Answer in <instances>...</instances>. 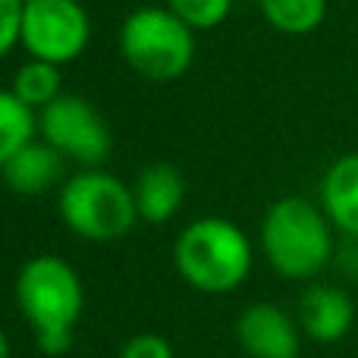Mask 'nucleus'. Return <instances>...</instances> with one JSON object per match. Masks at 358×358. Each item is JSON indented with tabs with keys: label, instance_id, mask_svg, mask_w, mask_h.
<instances>
[{
	"label": "nucleus",
	"instance_id": "f257e3e1",
	"mask_svg": "<svg viewBox=\"0 0 358 358\" xmlns=\"http://www.w3.org/2000/svg\"><path fill=\"white\" fill-rule=\"evenodd\" d=\"M16 305L44 355H63L73 346L76 324L85 308V289L69 261L35 255L16 273Z\"/></svg>",
	"mask_w": 358,
	"mask_h": 358
},
{
	"label": "nucleus",
	"instance_id": "f03ea898",
	"mask_svg": "<svg viewBox=\"0 0 358 358\" xmlns=\"http://www.w3.org/2000/svg\"><path fill=\"white\" fill-rule=\"evenodd\" d=\"M261 252L280 277L315 280L334 258V223L308 198H277L261 217Z\"/></svg>",
	"mask_w": 358,
	"mask_h": 358
},
{
	"label": "nucleus",
	"instance_id": "7ed1b4c3",
	"mask_svg": "<svg viewBox=\"0 0 358 358\" xmlns=\"http://www.w3.org/2000/svg\"><path fill=\"white\" fill-rule=\"evenodd\" d=\"M176 271L192 289L223 296V292L239 289L252 273V242L223 217H198L195 223L176 236L173 245Z\"/></svg>",
	"mask_w": 358,
	"mask_h": 358
},
{
	"label": "nucleus",
	"instance_id": "20e7f679",
	"mask_svg": "<svg viewBox=\"0 0 358 358\" xmlns=\"http://www.w3.org/2000/svg\"><path fill=\"white\" fill-rule=\"evenodd\" d=\"M120 57L148 82H176L195 60V31L167 6H138L120 25Z\"/></svg>",
	"mask_w": 358,
	"mask_h": 358
},
{
	"label": "nucleus",
	"instance_id": "39448f33",
	"mask_svg": "<svg viewBox=\"0 0 358 358\" xmlns=\"http://www.w3.org/2000/svg\"><path fill=\"white\" fill-rule=\"evenodd\" d=\"M57 214L69 233L88 242H117L138 220L132 185L101 167L66 176L57 192Z\"/></svg>",
	"mask_w": 358,
	"mask_h": 358
},
{
	"label": "nucleus",
	"instance_id": "423d86ee",
	"mask_svg": "<svg viewBox=\"0 0 358 358\" xmlns=\"http://www.w3.org/2000/svg\"><path fill=\"white\" fill-rule=\"evenodd\" d=\"M92 38V19L79 0H25L19 44L31 60L54 66L79 60Z\"/></svg>",
	"mask_w": 358,
	"mask_h": 358
},
{
	"label": "nucleus",
	"instance_id": "0eeeda50",
	"mask_svg": "<svg viewBox=\"0 0 358 358\" xmlns=\"http://www.w3.org/2000/svg\"><path fill=\"white\" fill-rule=\"evenodd\" d=\"M38 138H44L63 161L79 164L82 170L101 167L110 155V129L101 110L82 94L69 92L38 113Z\"/></svg>",
	"mask_w": 358,
	"mask_h": 358
},
{
	"label": "nucleus",
	"instance_id": "6e6552de",
	"mask_svg": "<svg viewBox=\"0 0 358 358\" xmlns=\"http://www.w3.org/2000/svg\"><path fill=\"white\" fill-rule=\"evenodd\" d=\"M302 336L296 317L273 302H255L236 317V340L252 358H299Z\"/></svg>",
	"mask_w": 358,
	"mask_h": 358
},
{
	"label": "nucleus",
	"instance_id": "1a4fd4ad",
	"mask_svg": "<svg viewBox=\"0 0 358 358\" xmlns=\"http://www.w3.org/2000/svg\"><path fill=\"white\" fill-rule=\"evenodd\" d=\"M296 321L308 340L330 346V343H340L349 336V330L355 324V302L340 286L315 283L299 299Z\"/></svg>",
	"mask_w": 358,
	"mask_h": 358
},
{
	"label": "nucleus",
	"instance_id": "9d476101",
	"mask_svg": "<svg viewBox=\"0 0 358 358\" xmlns=\"http://www.w3.org/2000/svg\"><path fill=\"white\" fill-rule=\"evenodd\" d=\"M63 170H66V161H63L44 138H35V142H29L22 151H16V155L0 167V176H3L10 192L35 198V195L50 192L54 185L66 182Z\"/></svg>",
	"mask_w": 358,
	"mask_h": 358
},
{
	"label": "nucleus",
	"instance_id": "9b49d317",
	"mask_svg": "<svg viewBox=\"0 0 358 358\" xmlns=\"http://www.w3.org/2000/svg\"><path fill=\"white\" fill-rule=\"evenodd\" d=\"M132 198H136L138 220L157 227V223H167L179 214L185 201V179L170 164H151L136 176Z\"/></svg>",
	"mask_w": 358,
	"mask_h": 358
},
{
	"label": "nucleus",
	"instance_id": "f8f14e48",
	"mask_svg": "<svg viewBox=\"0 0 358 358\" xmlns=\"http://www.w3.org/2000/svg\"><path fill=\"white\" fill-rule=\"evenodd\" d=\"M321 208L334 229L358 239V151L336 157L321 179Z\"/></svg>",
	"mask_w": 358,
	"mask_h": 358
},
{
	"label": "nucleus",
	"instance_id": "ddd939ff",
	"mask_svg": "<svg viewBox=\"0 0 358 358\" xmlns=\"http://www.w3.org/2000/svg\"><path fill=\"white\" fill-rule=\"evenodd\" d=\"M10 92L16 94L25 107L41 113L44 107L54 104V101L63 94V73H60V66H54V63L31 60L29 57V60L16 69V76H13Z\"/></svg>",
	"mask_w": 358,
	"mask_h": 358
},
{
	"label": "nucleus",
	"instance_id": "4468645a",
	"mask_svg": "<svg viewBox=\"0 0 358 358\" xmlns=\"http://www.w3.org/2000/svg\"><path fill=\"white\" fill-rule=\"evenodd\" d=\"M258 10L283 35H311L327 19V0H258Z\"/></svg>",
	"mask_w": 358,
	"mask_h": 358
},
{
	"label": "nucleus",
	"instance_id": "2eb2a0df",
	"mask_svg": "<svg viewBox=\"0 0 358 358\" xmlns=\"http://www.w3.org/2000/svg\"><path fill=\"white\" fill-rule=\"evenodd\" d=\"M35 138L38 113L25 107L10 88H0V167Z\"/></svg>",
	"mask_w": 358,
	"mask_h": 358
},
{
	"label": "nucleus",
	"instance_id": "dca6fc26",
	"mask_svg": "<svg viewBox=\"0 0 358 358\" xmlns=\"http://www.w3.org/2000/svg\"><path fill=\"white\" fill-rule=\"evenodd\" d=\"M170 13H176L192 31H210L220 22H227L229 10H233V0H167Z\"/></svg>",
	"mask_w": 358,
	"mask_h": 358
},
{
	"label": "nucleus",
	"instance_id": "f3484780",
	"mask_svg": "<svg viewBox=\"0 0 358 358\" xmlns=\"http://www.w3.org/2000/svg\"><path fill=\"white\" fill-rule=\"evenodd\" d=\"M22 6L25 0H0V57H6L22 35Z\"/></svg>",
	"mask_w": 358,
	"mask_h": 358
},
{
	"label": "nucleus",
	"instance_id": "a211bd4d",
	"mask_svg": "<svg viewBox=\"0 0 358 358\" xmlns=\"http://www.w3.org/2000/svg\"><path fill=\"white\" fill-rule=\"evenodd\" d=\"M120 358H173V346L161 334H136L123 346Z\"/></svg>",
	"mask_w": 358,
	"mask_h": 358
},
{
	"label": "nucleus",
	"instance_id": "6ab92c4d",
	"mask_svg": "<svg viewBox=\"0 0 358 358\" xmlns=\"http://www.w3.org/2000/svg\"><path fill=\"white\" fill-rule=\"evenodd\" d=\"M10 352H13V349H10V336H6V330L0 327V358H10Z\"/></svg>",
	"mask_w": 358,
	"mask_h": 358
}]
</instances>
